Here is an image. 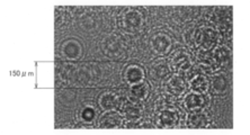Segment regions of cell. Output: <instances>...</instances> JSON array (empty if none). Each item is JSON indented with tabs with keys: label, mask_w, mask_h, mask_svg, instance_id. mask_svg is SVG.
I'll use <instances>...</instances> for the list:
<instances>
[{
	"label": "cell",
	"mask_w": 250,
	"mask_h": 135,
	"mask_svg": "<svg viewBox=\"0 0 250 135\" xmlns=\"http://www.w3.org/2000/svg\"><path fill=\"white\" fill-rule=\"evenodd\" d=\"M218 39V31L209 25H203L198 27L193 36L195 47L203 53H208L209 51L214 49Z\"/></svg>",
	"instance_id": "1"
},
{
	"label": "cell",
	"mask_w": 250,
	"mask_h": 135,
	"mask_svg": "<svg viewBox=\"0 0 250 135\" xmlns=\"http://www.w3.org/2000/svg\"><path fill=\"white\" fill-rule=\"evenodd\" d=\"M145 24V18L138 9L128 8L121 15L120 25L125 32L127 33H138L141 30Z\"/></svg>",
	"instance_id": "2"
},
{
	"label": "cell",
	"mask_w": 250,
	"mask_h": 135,
	"mask_svg": "<svg viewBox=\"0 0 250 135\" xmlns=\"http://www.w3.org/2000/svg\"><path fill=\"white\" fill-rule=\"evenodd\" d=\"M169 64L177 72L189 71L193 65L192 54L185 49H179L171 56L170 60H169Z\"/></svg>",
	"instance_id": "3"
},
{
	"label": "cell",
	"mask_w": 250,
	"mask_h": 135,
	"mask_svg": "<svg viewBox=\"0 0 250 135\" xmlns=\"http://www.w3.org/2000/svg\"><path fill=\"white\" fill-rule=\"evenodd\" d=\"M150 46H151L152 52L157 56H166L170 52L172 47V39L167 33H156L150 39Z\"/></svg>",
	"instance_id": "4"
},
{
	"label": "cell",
	"mask_w": 250,
	"mask_h": 135,
	"mask_svg": "<svg viewBox=\"0 0 250 135\" xmlns=\"http://www.w3.org/2000/svg\"><path fill=\"white\" fill-rule=\"evenodd\" d=\"M207 104H208L207 96L202 94L194 93V91H190V93L186 94L183 100L184 107H185L186 111H188L189 113L202 111V109L207 107Z\"/></svg>",
	"instance_id": "5"
},
{
	"label": "cell",
	"mask_w": 250,
	"mask_h": 135,
	"mask_svg": "<svg viewBox=\"0 0 250 135\" xmlns=\"http://www.w3.org/2000/svg\"><path fill=\"white\" fill-rule=\"evenodd\" d=\"M187 82L181 75H172L165 83V90L171 96H183L187 90Z\"/></svg>",
	"instance_id": "6"
},
{
	"label": "cell",
	"mask_w": 250,
	"mask_h": 135,
	"mask_svg": "<svg viewBox=\"0 0 250 135\" xmlns=\"http://www.w3.org/2000/svg\"><path fill=\"white\" fill-rule=\"evenodd\" d=\"M179 122V114L175 108H164L158 113L157 124L161 129H171Z\"/></svg>",
	"instance_id": "7"
},
{
	"label": "cell",
	"mask_w": 250,
	"mask_h": 135,
	"mask_svg": "<svg viewBox=\"0 0 250 135\" xmlns=\"http://www.w3.org/2000/svg\"><path fill=\"white\" fill-rule=\"evenodd\" d=\"M60 52L64 59L70 61L78 60L83 56V46L76 39H67L62 43Z\"/></svg>",
	"instance_id": "8"
},
{
	"label": "cell",
	"mask_w": 250,
	"mask_h": 135,
	"mask_svg": "<svg viewBox=\"0 0 250 135\" xmlns=\"http://www.w3.org/2000/svg\"><path fill=\"white\" fill-rule=\"evenodd\" d=\"M127 94L131 101H133V103H137V104L142 103V101H145L146 98L149 97V94H150L149 83L145 81V80L138 83H134V85L130 86Z\"/></svg>",
	"instance_id": "9"
},
{
	"label": "cell",
	"mask_w": 250,
	"mask_h": 135,
	"mask_svg": "<svg viewBox=\"0 0 250 135\" xmlns=\"http://www.w3.org/2000/svg\"><path fill=\"white\" fill-rule=\"evenodd\" d=\"M103 50H104L106 56L115 58L123 53L124 44L119 36L113 35L104 39V42H103Z\"/></svg>",
	"instance_id": "10"
},
{
	"label": "cell",
	"mask_w": 250,
	"mask_h": 135,
	"mask_svg": "<svg viewBox=\"0 0 250 135\" xmlns=\"http://www.w3.org/2000/svg\"><path fill=\"white\" fill-rule=\"evenodd\" d=\"M99 126L105 130H115L119 129L122 123V117H121L120 113L116 111H107L103 113L101 117L98 119Z\"/></svg>",
	"instance_id": "11"
},
{
	"label": "cell",
	"mask_w": 250,
	"mask_h": 135,
	"mask_svg": "<svg viewBox=\"0 0 250 135\" xmlns=\"http://www.w3.org/2000/svg\"><path fill=\"white\" fill-rule=\"evenodd\" d=\"M123 78L128 86H132L145 80V70L138 64H128L124 69Z\"/></svg>",
	"instance_id": "12"
},
{
	"label": "cell",
	"mask_w": 250,
	"mask_h": 135,
	"mask_svg": "<svg viewBox=\"0 0 250 135\" xmlns=\"http://www.w3.org/2000/svg\"><path fill=\"white\" fill-rule=\"evenodd\" d=\"M188 87L194 93L207 95L209 88V81L203 74H194L188 79Z\"/></svg>",
	"instance_id": "13"
},
{
	"label": "cell",
	"mask_w": 250,
	"mask_h": 135,
	"mask_svg": "<svg viewBox=\"0 0 250 135\" xmlns=\"http://www.w3.org/2000/svg\"><path fill=\"white\" fill-rule=\"evenodd\" d=\"M98 105L104 112L116 111V108L120 106L119 95L114 91H105L99 96Z\"/></svg>",
	"instance_id": "14"
},
{
	"label": "cell",
	"mask_w": 250,
	"mask_h": 135,
	"mask_svg": "<svg viewBox=\"0 0 250 135\" xmlns=\"http://www.w3.org/2000/svg\"><path fill=\"white\" fill-rule=\"evenodd\" d=\"M171 72V67L170 64L168 63L166 60H158L154 62L150 68V76L157 81H160V80H164L165 78L170 75Z\"/></svg>",
	"instance_id": "15"
},
{
	"label": "cell",
	"mask_w": 250,
	"mask_h": 135,
	"mask_svg": "<svg viewBox=\"0 0 250 135\" xmlns=\"http://www.w3.org/2000/svg\"><path fill=\"white\" fill-rule=\"evenodd\" d=\"M123 115L128 122L138 123L143 118V109L139 104L131 101L123 107Z\"/></svg>",
	"instance_id": "16"
},
{
	"label": "cell",
	"mask_w": 250,
	"mask_h": 135,
	"mask_svg": "<svg viewBox=\"0 0 250 135\" xmlns=\"http://www.w3.org/2000/svg\"><path fill=\"white\" fill-rule=\"evenodd\" d=\"M208 116L203 109L197 112H192L187 118V124L193 129H204L208 125Z\"/></svg>",
	"instance_id": "17"
},
{
	"label": "cell",
	"mask_w": 250,
	"mask_h": 135,
	"mask_svg": "<svg viewBox=\"0 0 250 135\" xmlns=\"http://www.w3.org/2000/svg\"><path fill=\"white\" fill-rule=\"evenodd\" d=\"M229 88V81L224 74H215L211 78V89L213 94L224 95Z\"/></svg>",
	"instance_id": "18"
},
{
	"label": "cell",
	"mask_w": 250,
	"mask_h": 135,
	"mask_svg": "<svg viewBox=\"0 0 250 135\" xmlns=\"http://www.w3.org/2000/svg\"><path fill=\"white\" fill-rule=\"evenodd\" d=\"M213 60L219 68L227 67L231 60V51L227 46L221 45L213 49Z\"/></svg>",
	"instance_id": "19"
},
{
	"label": "cell",
	"mask_w": 250,
	"mask_h": 135,
	"mask_svg": "<svg viewBox=\"0 0 250 135\" xmlns=\"http://www.w3.org/2000/svg\"><path fill=\"white\" fill-rule=\"evenodd\" d=\"M80 122L84 124H91L97 119V111L93 106H83L79 111Z\"/></svg>",
	"instance_id": "20"
}]
</instances>
